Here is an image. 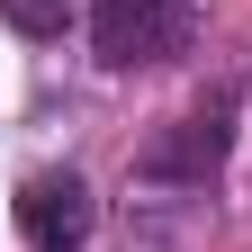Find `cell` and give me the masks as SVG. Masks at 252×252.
Segmentation results:
<instances>
[{"label":"cell","instance_id":"6da1fadb","mask_svg":"<svg viewBox=\"0 0 252 252\" xmlns=\"http://www.w3.org/2000/svg\"><path fill=\"white\" fill-rule=\"evenodd\" d=\"M189 36H198V18H189L180 0H99V9H90V45H99L108 72L171 63V54H189Z\"/></svg>","mask_w":252,"mask_h":252},{"label":"cell","instance_id":"7a4b0ae2","mask_svg":"<svg viewBox=\"0 0 252 252\" xmlns=\"http://www.w3.org/2000/svg\"><path fill=\"white\" fill-rule=\"evenodd\" d=\"M225 144H234V99L216 90V99H198L189 117H171L162 135L144 144V162H135V171H144L153 189H198L216 162H225Z\"/></svg>","mask_w":252,"mask_h":252},{"label":"cell","instance_id":"3957f363","mask_svg":"<svg viewBox=\"0 0 252 252\" xmlns=\"http://www.w3.org/2000/svg\"><path fill=\"white\" fill-rule=\"evenodd\" d=\"M99 207H90V180L81 171H27L18 180V234L36 252H81Z\"/></svg>","mask_w":252,"mask_h":252},{"label":"cell","instance_id":"277c9868","mask_svg":"<svg viewBox=\"0 0 252 252\" xmlns=\"http://www.w3.org/2000/svg\"><path fill=\"white\" fill-rule=\"evenodd\" d=\"M0 18H9L18 36H63V18H72V0H0Z\"/></svg>","mask_w":252,"mask_h":252},{"label":"cell","instance_id":"5b68a950","mask_svg":"<svg viewBox=\"0 0 252 252\" xmlns=\"http://www.w3.org/2000/svg\"><path fill=\"white\" fill-rule=\"evenodd\" d=\"M126 252H162V243H126Z\"/></svg>","mask_w":252,"mask_h":252}]
</instances>
